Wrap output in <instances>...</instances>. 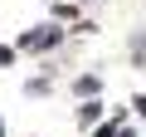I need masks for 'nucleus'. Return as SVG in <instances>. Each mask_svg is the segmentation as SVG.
<instances>
[{"label": "nucleus", "mask_w": 146, "mask_h": 137, "mask_svg": "<svg viewBox=\"0 0 146 137\" xmlns=\"http://www.w3.org/2000/svg\"><path fill=\"white\" fill-rule=\"evenodd\" d=\"M98 113H102V108H98V103H93V98H88V103H83V108H78V122H98Z\"/></svg>", "instance_id": "obj_2"}, {"label": "nucleus", "mask_w": 146, "mask_h": 137, "mask_svg": "<svg viewBox=\"0 0 146 137\" xmlns=\"http://www.w3.org/2000/svg\"><path fill=\"white\" fill-rule=\"evenodd\" d=\"M78 93H83V98H88V93H98V79H93V74H83V79H78Z\"/></svg>", "instance_id": "obj_3"}, {"label": "nucleus", "mask_w": 146, "mask_h": 137, "mask_svg": "<svg viewBox=\"0 0 146 137\" xmlns=\"http://www.w3.org/2000/svg\"><path fill=\"white\" fill-rule=\"evenodd\" d=\"M0 137H5V127H0Z\"/></svg>", "instance_id": "obj_5"}, {"label": "nucleus", "mask_w": 146, "mask_h": 137, "mask_svg": "<svg viewBox=\"0 0 146 137\" xmlns=\"http://www.w3.org/2000/svg\"><path fill=\"white\" fill-rule=\"evenodd\" d=\"M131 108H136V113H141V118H146V98H141V93H136V98H131Z\"/></svg>", "instance_id": "obj_4"}, {"label": "nucleus", "mask_w": 146, "mask_h": 137, "mask_svg": "<svg viewBox=\"0 0 146 137\" xmlns=\"http://www.w3.org/2000/svg\"><path fill=\"white\" fill-rule=\"evenodd\" d=\"M54 39H58V30L49 25V30H39V34H20V49H49Z\"/></svg>", "instance_id": "obj_1"}]
</instances>
